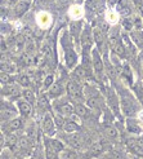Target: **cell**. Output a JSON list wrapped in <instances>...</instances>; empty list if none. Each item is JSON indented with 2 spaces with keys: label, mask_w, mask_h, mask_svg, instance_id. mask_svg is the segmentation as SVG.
Here are the masks:
<instances>
[{
  "label": "cell",
  "mask_w": 143,
  "mask_h": 159,
  "mask_svg": "<svg viewBox=\"0 0 143 159\" xmlns=\"http://www.w3.org/2000/svg\"><path fill=\"white\" fill-rule=\"evenodd\" d=\"M67 93H68V97L71 100L76 101V104H79V102H81L83 97H84V93L80 88V85H79L75 80H68L67 83Z\"/></svg>",
  "instance_id": "1"
},
{
  "label": "cell",
  "mask_w": 143,
  "mask_h": 159,
  "mask_svg": "<svg viewBox=\"0 0 143 159\" xmlns=\"http://www.w3.org/2000/svg\"><path fill=\"white\" fill-rule=\"evenodd\" d=\"M121 110H123V113L125 115H128V116L134 115L136 111H137L136 102L128 96H123V98H121Z\"/></svg>",
  "instance_id": "2"
},
{
  "label": "cell",
  "mask_w": 143,
  "mask_h": 159,
  "mask_svg": "<svg viewBox=\"0 0 143 159\" xmlns=\"http://www.w3.org/2000/svg\"><path fill=\"white\" fill-rule=\"evenodd\" d=\"M54 125H55L54 119L49 114H46L43 119V129H44L46 136H53V134L55 133V127Z\"/></svg>",
  "instance_id": "3"
},
{
  "label": "cell",
  "mask_w": 143,
  "mask_h": 159,
  "mask_svg": "<svg viewBox=\"0 0 143 159\" xmlns=\"http://www.w3.org/2000/svg\"><path fill=\"white\" fill-rule=\"evenodd\" d=\"M92 60H93V69L97 73V75H101L103 73V62L101 58V54L98 49L92 51Z\"/></svg>",
  "instance_id": "4"
},
{
  "label": "cell",
  "mask_w": 143,
  "mask_h": 159,
  "mask_svg": "<svg viewBox=\"0 0 143 159\" xmlns=\"http://www.w3.org/2000/svg\"><path fill=\"white\" fill-rule=\"evenodd\" d=\"M17 105H18V110H20V113L22 116H28L31 114V111H32V104H30L28 101H18L17 102Z\"/></svg>",
  "instance_id": "5"
},
{
  "label": "cell",
  "mask_w": 143,
  "mask_h": 159,
  "mask_svg": "<svg viewBox=\"0 0 143 159\" xmlns=\"http://www.w3.org/2000/svg\"><path fill=\"white\" fill-rule=\"evenodd\" d=\"M67 141L68 144L72 146L74 149H80L83 146V139L79 133H71L67 136Z\"/></svg>",
  "instance_id": "6"
},
{
  "label": "cell",
  "mask_w": 143,
  "mask_h": 159,
  "mask_svg": "<svg viewBox=\"0 0 143 159\" xmlns=\"http://www.w3.org/2000/svg\"><path fill=\"white\" fill-rule=\"evenodd\" d=\"M57 110H58V114H61L62 116H70L75 113V106L68 104V102H65V104L59 105Z\"/></svg>",
  "instance_id": "7"
},
{
  "label": "cell",
  "mask_w": 143,
  "mask_h": 159,
  "mask_svg": "<svg viewBox=\"0 0 143 159\" xmlns=\"http://www.w3.org/2000/svg\"><path fill=\"white\" fill-rule=\"evenodd\" d=\"M105 36H106V35L103 34V31H102L99 27L94 29V31H93V38H94L95 43H97V45H98L99 51H102V48H103V44H105Z\"/></svg>",
  "instance_id": "8"
},
{
  "label": "cell",
  "mask_w": 143,
  "mask_h": 159,
  "mask_svg": "<svg viewBox=\"0 0 143 159\" xmlns=\"http://www.w3.org/2000/svg\"><path fill=\"white\" fill-rule=\"evenodd\" d=\"M76 62H77V56L76 53L71 49V48H67L66 49V63H67V66L70 69H72L75 65H76Z\"/></svg>",
  "instance_id": "9"
},
{
  "label": "cell",
  "mask_w": 143,
  "mask_h": 159,
  "mask_svg": "<svg viewBox=\"0 0 143 159\" xmlns=\"http://www.w3.org/2000/svg\"><path fill=\"white\" fill-rule=\"evenodd\" d=\"M15 118V110L12 107H2V120L3 122H9Z\"/></svg>",
  "instance_id": "10"
},
{
  "label": "cell",
  "mask_w": 143,
  "mask_h": 159,
  "mask_svg": "<svg viewBox=\"0 0 143 159\" xmlns=\"http://www.w3.org/2000/svg\"><path fill=\"white\" fill-rule=\"evenodd\" d=\"M83 93H84V96L86 97V100L94 98V97H99V92L95 88H93L92 85H89V84H86L83 88Z\"/></svg>",
  "instance_id": "11"
},
{
  "label": "cell",
  "mask_w": 143,
  "mask_h": 159,
  "mask_svg": "<svg viewBox=\"0 0 143 159\" xmlns=\"http://www.w3.org/2000/svg\"><path fill=\"white\" fill-rule=\"evenodd\" d=\"M63 131H65L66 133L71 134V133H77V132H80V127H79L75 122L72 120H67L65 123V125H63Z\"/></svg>",
  "instance_id": "12"
},
{
  "label": "cell",
  "mask_w": 143,
  "mask_h": 159,
  "mask_svg": "<svg viewBox=\"0 0 143 159\" xmlns=\"http://www.w3.org/2000/svg\"><path fill=\"white\" fill-rule=\"evenodd\" d=\"M108 105H110L111 109L114 110L115 114L119 113V101H117V97L114 94L112 89H110V92H108Z\"/></svg>",
  "instance_id": "13"
},
{
  "label": "cell",
  "mask_w": 143,
  "mask_h": 159,
  "mask_svg": "<svg viewBox=\"0 0 143 159\" xmlns=\"http://www.w3.org/2000/svg\"><path fill=\"white\" fill-rule=\"evenodd\" d=\"M27 9H28V3L25 2V0H21V2H18L17 5L14 7V13L17 17H21L23 13L27 12Z\"/></svg>",
  "instance_id": "14"
},
{
  "label": "cell",
  "mask_w": 143,
  "mask_h": 159,
  "mask_svg": "<svg viewBox=\"0 0 143 159\" xmlns=\"http://www.w3.org/2000/svg\"><path fill=\"white\" fill-rule=\"evenodd\" d=\"M81 45L84 51H88V48H90V33L88 29H85L81 35Z\"/></svg>",
  "instance_id": "15"
},
{
  "label": "cell",
  "mask_w": 143,
  "mask_h": 159,
  "mask_svg": "<svg viewBox=\"0 0 143 159\" xmlns=\"http://www.w3.org/2000/svg\"><path fill=\"white\" fill-rule=\"evenodd\" d=\"M23 127V122L21 118H14L12 120L8 122V128L11 131H17V129H21Z\"/></svg>",
  "instance_id": "16"
},
{
  "label": "cell",
  "mask_w": 143,
  "mask_h": 159,
  "mask_svg": "<svg viewBox=\"0 0 143 159\" xmlns=\"http://www.w3.org/2000/svg\"><path fill=\"white\" fill-rule=\"evenodd\" d=\"M117 12L120 16H124V17H128V16L130 14V8L125 4L124 0H120L117 4Z\"/></svg>",
  "instance_id": "17"
},
{
  "label": "cell",
  "mask_w": 143,
  "mask_h": 159,
  "mask_svg": "<svg viewBox=\"0 0 143 159\" xmlns=\"http://www.w3.org/2000/svg\"><path fill=\"white\" fill-rule=\"evenodd\" d=\"M62 93H63V87H62L61 83H54L49 89V94L52 97H58Z\"/></svg>",
  "instance_id": "18"
},
{
  "label": "cell",
  "mask_w": 143,
  "mask_h": 159,
  "mask_svg": "<svg viewBox=\"0 0 143 159\" xmlns=\"http://www.w3.org/2000/svg\"><path fill=\"white\" fill-rule=\"evenodd\" d=\"M74 75H75L76 78H79V80H83V79H86V78H88L90 74L84 69V66H79V67H76Z\"/></svg>",
  "instance_id": "19"
},
{
  "label": "cell",
  "mask_w": 143,
  "mask_h": 159,
  "mask_svg": "<svg viewBox=\"0 0 143 159\" xmlns=\"http://www.w3.org/2000/svg\"><path fill=\"white\" fill-rule=\"evenodd\" d=\"M18 141H20V139L17 137V134H14V133H8L6 134V145L9 148L13 149L15 145H18Z\"/></svg>",
  "instance_id": "20"
},
{
  "label": "cell",
  "mask_w": 143,
  "mask_h": 159,
  "mask_svg": "<svg viewBox=\"0 0 143 159\" xmlns=\"http://www.w3.org/2000/svg\"><path fill=\"white\" fill-rule=\"evenodd\" d=\"M102 152H103V145L101 144V142H94V144L90 146V149H89V153L93 157L99 155Z\"/></svg>",
  "instance_id": "21"
},
{
  "label": "cell",
  "mask_w": 143,
  "mask_h": 159,
  "mask_svg": "<svg viewBox=\"0 0 143 159\" xmlns=\"http://www.w3.org/2000/svg\"><path fill=\"white\" fill-rule=\"evenodd\" d=\"M31 146V139L27 136V137H21L20 141H18V148L21 150H25V152H27V150L30 149Z\"/></svg>",
  "instance_id": "22"
},
{
  "label": "cell",
  "mask_w": 143,
  "mask_h": 159,
  "mask_svg": "<svg viewBox=\"0 0 143 159\" xmlns=\"http://www.w3.org/2000/svg\"><path fill=\"white\" fill-rule=\"evenodd\" d=\"M4 96H13V94H17V87L13 84H6L3 87V92Z\"/></svg>",
  "instance_id": "23"
},
{
  "label": "cell",
  "mask_w": 143,
  "mask_h": 159,
  "mask_svg": "<svg viewBox=\"0 0 143 159\" xmlns=\"http://www.w3.org/2000/svg\"><path fill=\"white\" fill-rule=\"evenodd\" d=\"M75 114H77L79 116H86L89 114V111H88V109H86L81 102H79V104H76L75 105Z\"/></svg>",
  "instance_id": "24"
},
{
  "label": "cell",
  "mask_w": 143,
  "mask_h": 159,
  "mask_svg": "<svg viewBox=\"0 0 143 159\" xmlns=\"http://www.w3.org/2000/svg\"><path fill=\"white\" fill-rule=\"evenodd\" d=\"M86 104L93 110H99L101 109V97H94V98L86 100Z\"/></svg>",
  "instance_id": "25"
},
{
  "label": "cell",
  "mask_w": 143,
  "mask_h": 159,
  "mask_svg": "<svg viewBox=\"0 0 143 159\" xmlns=\"http://www.w3.org/2000/svg\"><path fill=\"white\" fill-rule=\"evenodd\" d=\"M22 97H23V100L25 101H28L30 104H34L35 102V94H34V92L31 91V89H23L22 91Z\"/></svg>",
  "instance_id": "26"
},
{
  "label": "cell",
  "mask_w": 143,
  "mask_h": 159,
  "mask_svg": "<svg viewBox=\"0 0 143 159\" xmlns=\"http://www.w3.org/2000/svg\"><path fill=\"white\" fill-rule=\"evenodd\" d=\"M49 146L52 148V150H53L54 153L63 152V145H62V142L58 141V140H50L49 141Z\"/></svg>",
  "instance_id": "27"
},
{
  "label": "cell",
  "mask_w": 143,
  "mask_h": 159,
  "mask_svg": "<svg viewBox=\"0 0 143 159\" xmlns=\"http://www.w3.org/2000/svg\"><path fill=\"white\" fill-rule=\"evenodd\" d=\"M105 133L107 134L110 139H117V136H119L117 129L114 128L112 125H106V127H105Z\"/></svg>",
  "instance_id": "28"
},
{
  "label": "cell",
  "mask_w": 143,
  "mask_h": 159,
  "mask_svg": "<svg viewBox=\"0 0 143 159\" xmlns=\"http://www.w3.org/2000/svg\"><path fill=\"white\" fill-rule=\"evenodd\" d=\"M132 142H133V144L129 145L130 149H132V152L134 154L139 155V157H143V148L141 146V144H137V142H134V141H132Z\"/></svg>",
  "instance_id": "29"
},
{
  "label": "cell",
  "mask_w": 143,
  "mask_h": 159,
  "mask_svg": "<svg viewBox=\"0 0 143 159\" xmlns=\"http://www.w3.org/2000/svg\"><path fill=\"white\" fill-rule=\"evenodd\" d=\"M114 51L117 56H121V57H124V54H125V48H124V45L121 44V42H119L115 47H114Z\"/></svg>",
  "instance_id": "30"
},
{
  "label": "cell",
  "mask_w": 143,
  "mask_h": 159,
  "mask_svg": "<svg viewBox=\"0 0 143 159\" xmlns=\"http://www.w3.org/2000/svg\"><path fill=\"white\" fill-rule=\"evenodd\" d=\"M62 159H79V157L72 150H67V152L62 154Z\"/></svg>",
  "instance_id": "31"
},
{
  "label": "cell",
  "mask_w": 143,
  "mask_h": 159,
  "mask_svg": "<svg viewBox=\"0 0 143 159\" xmlns=\"http://www.w3.org/2000/svg\"><path fill=\"white\" fill-rule=\"evenodd\" d=\"M18 83L22 85V87H27L30 85V78L27 75H20L18 76Z\"/></svg>",
  "instance_id": "32"
},
{
  "label": "cell",
  "mask_w": 143,
  "mask_h": 159,
  "mask_svg": "<svg viewBox=\"0 0 143 159\" xmlns=\"http://www.w3.org/2000/svg\"><path fill=\"white\" fill-rule=\"evenodd\" d=\"M80 27H81V23L80 22H74L71 25V33H72L75 36H79V33H80Z\"/></svg>",
  "instance_id": "33"
},
{
  "label": "cell",
  "mask_w": 143,
  "mask_h": 159,
  "mask_svg": "<svg viewBox=\"0 0 143 159\" xmlns=\"http://www.w3.org/2000/svg\"><path fill=\"white\" fill-rule=\"evenodd\" d=\"M123 26H124V29H126V30H132V29H134V22L130 21V18H125V20L123 21Z\"/></svg>",
  "instance_id": "34"
},
{
  "label": "cell",
  "mask_w": 143,
  "mask_h": 159,
  "mask_svg": "<svg viewBox=\"0 0 143 159\" xmlns=\"http://www.w3.org/2000/svg\"><path fill=\"white\" fill-rule=\"evenodd\" d=\"M37 104H39V106H40L41 109H48V106H49V104H48V100H46L45 96H41L40 98H39Z\"/></svg>",
  "instance_id": "35"
},
{
  "label": "cell",
  "mask_w": 143,
  "mask_h": 159,
  "mask_svg": "<svg viewBox=\"0 0 143 159\" xmlns=\"http://www.w3.org/2000/svg\"><path fill=\"white\" fill-rule=\"evenodd\" d=\"M52 85H53V75L45 76V79H44V87H45V88H48V87H52Z\"/></svg>",
  "instance_id": "36"
},
{
  "label": "cell",
  "mask_w": 143,
  "mask_h": 159,
  "mask_svg": "<svg viewBox=\"0 0 143 159\" xmlns=\"http://www.w3.org/2000/svg\"><path fill=\"white\" fill-rule=\"evenodd\" d=\"M128 128H129V131L133 132V133H139V132H141V128H139L138 125L134 124L133 122H129V127H128Z\"/></svg>",
  "instance_id": "37"
},
{
  "label": "cell",
  "mask_w": 143,
  "mask_h": 159,
  "mask_svg": "<svg viewBox=\"0 0 143 159\" xmlns=\"http://www.w3.org/2000/svg\"><path fill=\"white\" fill-rule=\"evenodd\" d=\"M133 3H134V5L138 8V11L141 12V14L143 16V2H142V0H133Z\"/></svg>",
  "instance_id": "38"
},
{
  "label": "cell",
  "mask_w": 143,
  "mask_h": 159,
  "mask_svg": "<svg viewBox=\"0 0 143 159\" xmlns=\"http://www.w3.org/2000/svg\"><path fill=\"white\" fill-rule=\"evenodd\" d=\"M134 29H136L138 33L142 31V21L139 18H136V21H134Z\"/></svg>",
  "instance_id": "39"
},
{
  "label": "cell",
  "mask_w": 143,
  "mask_h": 159,
  "mask_svg": "<svg viewBox=\"0 0 143 159\" xmlns=\"http://www.w3.org/2000/svg\"><path fill=\"white\" fill-rule=\"evenodd\" d=\"M9 82H11V76H9V74H5V73H2V83L3 84H9Z\"/></svg>",
  "instance_id": "40"
},
{
  "label": "cell",
  "mask_w": 143,
  "mask_h": 159,
  "mask_svg": "<svg viewBox=\"0 0 143 159\" xmlns=\"http://www.w3.org/2000/svg\"><path fill=\"white\" fill-rule=\"evenodd\" d=\"M99 29L103 31V34L106 35V34L108 33V29H110V26L107 25V23H105V22H101V23H99Z\"/></svg>",
  "instance_id": "41"
},
{
  "label": "cell",
  "mask_w": 143,
  "mask_h": 159,
  "mask_svg": "<svg viewBox=\"0 0 143 159\" xmlns=\"http://www.w3.org/2000/svg\"><path fill=\"white\" fill-rule=\"evenodd\" d=\"M5 43H4V39H2V53H5Z\"/></svg>",
  "instance_id": "42"
},
{
  "label": "cell",
  "mask_w": 143,
  "mask_h": 159,
  "mask_svg": "<svg viewBox=\"0 0 143 159\" xmlns=\"http://www.w3.org/2000/svg\"><path fill=\"white\" fill-rule=\"evenodd\" d=\"M139 101H141V104L143 105V92L139 93Z\"/></svg>",
  "instance_id": "43"
},
{
  "label": "cell",
  "mask_w": 143,
  "mask_h": 159,
  "mask_svg": "<svg viewBox=\"0 0 143 159\" xmlns=\"http://www.w3.org/2000/svg\"><path fill=\"white\" fill-rule=\"evenodd\" d=\"M8 2H9V3H14V2H15V0H8Z\"/></svg>",
  "instance_id": "44"
},
{
  "label": "cell",
  "mask_w": 143,
  "mask_h": 159,
  "mask_svg": "<svg viewBox=\"0 0 143 159\" xmlns=\"http://www.w3.org/2000/svg\"><path fill=\"white\" fill-rule=\"evenodd\" d=\"M136 159H142V158H136Z\"/></svg>",
  "instance_id": "45"
}]
</instances>
